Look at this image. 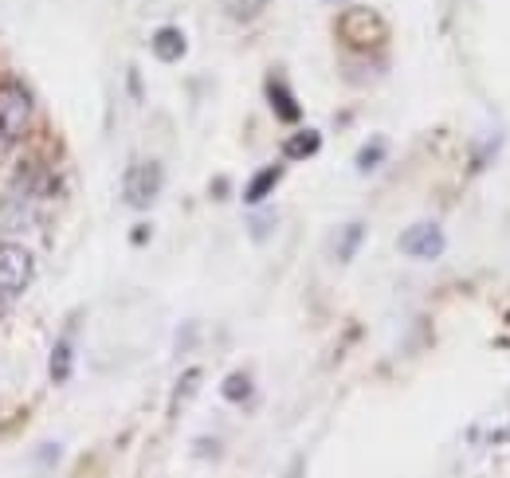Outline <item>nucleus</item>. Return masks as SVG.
<instances>
[{
	"label": "nucleus",
	"instance_id": "nucleus-1",
	"mask_svg": "<svg viewBox=\"0 0 510 478\" xmlns=\"http://www.w3.org/2000/svg\"><path fill=\"white\" fill-rule=\"evenodd\" d=\"M36 99L24 83H0V153L16 150L32 134Z\"/></svg>",
	"mask_w": 510,
	"mask_h": 478
},
{
	"label": "nucleus",
	"instance_id": "nucleus-2",
	"mask_svg": "<svg viewBox=\"0 0 510 478\" xmlns=\"http://www.w3.org/2000/svg\"><path fill=\"white\" fill-rule=\"evenodd\" d=\"M36 278V259L20 239H0V298H16L32 286Z\"/></svg>",
	"mask_w": 510,
	"mask_h": 478
},
{
	"label": "nucleus",
	"instance_id": "nucleus-3",
	"mask_svg": "<svg viewBox=\"0 0 510 478\" xmlns=\"http://www.w3.org/2000/svg\"><path fill=\"white\" fill-rule=\"evenodd\" d=\"M122 196H126V204L138 208V212L153 208V201L161 196V165L157 161H134L126 169Z\"/></svg>",
	"mask_w": 510,
	"mask_h": 478
},
{
	"label": "nucleus",
	"instance_id": "nucleus-4",
	"mask_svg": "<svg viewBox=\"0 0 510 478\" xmlns=\"http://www.w3.org/2000/svg\"><path fill=\"white\" fill-rule=\"evenodd\" d=\"M338 32H342L346 44L358 47V51H369V47L385 44V24L373 8H349L342 16V24H338Z\"/></svg>",
	"mask_w": 510,
	"mask_h": 478
},
{
	"label": "nucleus",
	"instance_id": "nucleus-5",
	"mask_svg": "<svg viewBox=\"0 0 510 478\" xmlns=\"http://www.w3.org/2000/svg\"><path fill=\"white\" fill-rule=\"evenodd\" d=\"M443 232H440V223H428V220H421V223H412V228H404L401 232V239H397V247L404 251L409 259H421V263H428V259H440L443 255Z\"/></svg>",
	"mask_w": 510,
	"mask_h": 478
},
{
	"label": "nucleus",
	"instance_id": "nucleus-6",
	"mask_svg": "<svg viewBox=\"0 0 510 478\" xmlns=\"http://www.w3.org/2000/svg\"><path fill=\"white\" fill-rule=\"evenodd\" d=\"M267 102H271V110H275L279 122H286V126L303 122V106H298V99L291 95V87L279 83V78H271V83H267Z\"/></svg>",
	"mask_w": 510,
	"mask_h": 478
},
{
	"label": "nucleus",
	"instance_id": "nucleus-7",
	"mask_svg": "<svg viewBox=\"0 0 510 478\" xmlns=\"http://www.w3.org/2000/svg\"><path fill=\"white\" fill-rule=\"evenodd\" d=\"M153 56L161 59V63H177V59H185V51H189V39L181 28H173V24H165V28H157L153 32Z\"/></svg>",
	"mask_w": 510,
	"mask_h": 478
},
{
	"label": "nucleus",
	"instance_id": "nucleus-8",
	"mask_svg": "<svg viewBox=\"0 0 510 478\" xmlns=\"http://www.w3.org/2000/svg\"><path fill=\"white\" fill-rule=\"evenodd\" d=\"M279 177H283V169H279V165L259 169L255 177H252V184L244 189V201H247V204H259V201H264V196L275 189V184H279Z\"/></svg>",
	"mask_w": 510,
	"mask_h": 478
},
{
	"label": "nucleus",
	"instance_id": "nucleus-9",
	"mask_svg": "<svg viewBox=\"0 0 510 478\" xmlns=\"http://www.w3.org/2000/svg\"><path fill=\"white\" fill-rule=\"evenodd\" d=\"M47 369H51V380H56V384H68L71 369H75V349H71V341H68V338L56 341V349H51Z\"/></svg>",
	"mask_w": 510,
	"mask_h": 478
},
{
	"label": "nucleus",
	"instance_id": "nucleus-10",
	"mask_svg": "<svg viewBox=\"0 0 510 478\" xmlns=\"http://www.w3.org/2000/svg\"><path fill=\"white\" fill-rule=\"evenodd\" d=\"M318 145H322V134H318V130H298V134L286 141V157H291V161H303V157H314V153H318Z\"/></svg>",
	"mask_w": 510,
	"mask_h": 478
},
{
	"label": "nucleus",
	"instance_id": "nucleus-11",
	"mask_svg": "<svg viewBox=\"0 0 510 478\" xmlns=\"http://www.w3.org/2000/svg\"><path fill=\"white\" fill-rule=\"evenodd\" d=\"M201 380H204V373H201V369H185V373H181L177 389H173V416H177V411L193 400V392L201 389Z\"/></svg>",
	"mask_w": 510,
	"mask_h": 478
},
{
	"label": "nucleus",
	"instance_id": "nucleus-12",
	"mask_svg": "<svg viewBox=\"0 0 510 478\" xmlns=\"http://www.w3.org/2000/svg\"><path fill=\"white\" fill-rule=\"evenodd\" d=\"M361 239H365V223H346V228H342V235H338V259H342V263H349L353 255H358Z\"/></svg>",
	"mask_w": 510,
	"mask_h": 478
},
{
	"label": "nucleus",
	"instance_id": "nucleus-13",
	"mask_svg": "<svg viewBox=\"0 0 510 478\" xmlns=\"http://www.w3.org/2000/svg\"><path fill=\"white\" fill-rule=\"evenodd\" d=\"M264 8H267V0H224V12L235 24H252Z\"/></svg>",
	"mask_w": 510,
	"mask_h": 478
},
{
	"label": "nucleus",
	"instance_id": "nucleus-14",
	"mask_svg": "<svg viewBox=\"0 0 510 478\" xmlns=\"http://www.w3.org/2000/svg\"><path fill=\"white\" fill-rule=\"evenodd\" d=\"M224 400H232V404L252 400V377H247V373H232V377H224Z\"/></svg>",
	"mask_w": 510,
	"mask_h": 478
},
{
	"label": "nucleus",
	"instance_id": "nucleus-15",
	"mask_svg": "<svg viewBox=\"0 0 510 478\" xmlns=\"http://www.w3.org/2000/svg\"><path fill=\"white\" fill-rule=\"evenodd\" d=\"M381 161H385V141H381V138H373V141L358 153V169H361V172H369V169H377Z\"/></svg>",
	"mask_w": 510,
	"mask_h": 478
},
{
	"label": "nucleus",
	"instance_id": "nucleus-16",
	"mask_svg": "<svg viewBox=\"0 0 510 478\" xmlns=\"http://www.w3.org/2000/svg\"><path fill=\"white\" fill-rule=\"evenodd\" d=\"M326 5H349V0H326Z\"/></svg>",
	"mask_w": 510,
	"mask_h": 478
}]
</instances>
